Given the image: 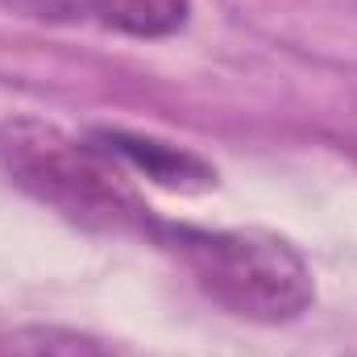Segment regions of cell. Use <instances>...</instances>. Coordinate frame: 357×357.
<instances>
[{"mask_svg":"<svg viewBox=\"0 0 357 357\" xmlns=\"http://www.w3.org/2000/svg\"><path fill=\"white\" fill-rule=\"evenodd\" d=\"M96 13L129 38H171L187 25L191 0H96Z\"/></svg>","mask_w":357,"mask_h":357,"instance_id":"5","label":"cell"},{"mask_svg":"<svg viewBox=\"0 0 357 357\" xmlns=\"http://www.w3.org/2000/svg\"><path fill=\"white\" fill-rule=\"evenodd\" d=\"M0 162L33 199L50 204L75 225L108 229V233H154L146 199L129 187L125 167L104 154L96 142H79L67 129L13 116L0 125Z\"/></svg>","mask_w":357,"mask_h":357,"instance_id":"1","label":"cell"},{"mask_svg":"<svg viewBox=\"0 0 357 357\" xmlns=\"http://www.w3.org/2000/svg\"><path fill=\"white\" fill-rule=\"evenodd\" d=\"M0 357H112V349L79 328L13 324L0 328Z\"/></svg>","mask_w":357,"mask_h":357,"instance_id":"4","label":"cell"},{"mask_svg":"<svg viewBox=\"0 0 357 357\" xmlns=\"http://www.w3.org/2000/svg\"><path fill=\"white\" fill-rule=\"evenodd\" d=\"M154 237L171 245L199 291L225 312L254 324H287L299 320L312 299V270L282 237L254 229H191V225H158Z\"/></svg>","mask_w":357,"mask_h":357,"instance_id":"2","label":"cell"},{"mask_svg":"<svg viewBox=\"0 0 357 357\" xmlns=\"http://www.w3.org/2000/svg\"><path fill=\"white\" fill-rule=\"evenodd\" d=\"M91 142L112 154L121 167H133L146 178L162 183V187H175V191H204L216 183V171L204 167L195 154L175 150L167 142H154V137H133V133H121V129H100L91 133Z\"/></svg>","mask_w":357,"mask_h":357,"instance_id":"3","label":"cell"},{"mask_svg":"<svg viewBox=\"0 0 357 357\" xmlns=\"http://www.w3.org/2000/svg\"><path fill=\"white\" fill-rule=\"evenodd\" d=\"M0 13L46 21V25H75L96 13V0H0Z\"/></svg>","mask_w":357,"mask_h":357,"instance_id":"6","label":"cell"}]
</instances>
